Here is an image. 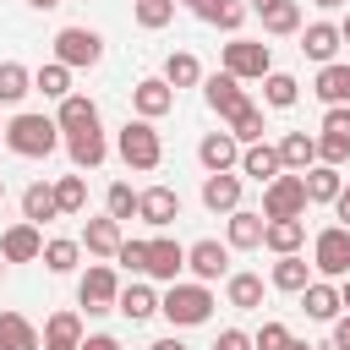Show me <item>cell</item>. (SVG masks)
<instances>
[{"instance_id":"obj_24","label":"cell","mask_w":350,"mask_h":350,"mask_svg":"<svg viewBox=\"0 0 350 350\" xmlns=\"http://www.w3.org/2000/svg\"><path fill=\"white\" fill-rule=\"evenodd\" d=\"M241 170H246L252 180H262V186H268V180H273L284 164H279V148H268V142H246V153H241Z\"/></svg>"},{"instance_id":"obj_29","label":"cell","mask_w":350,"mask_h":350,"mask_svg":"<svg viewBox=\"0 0 350 350\" xmlns=\"http://www.w3.org/2000/svg\"><path fill=\"white\" fill-rule=\"evenodd\" d=\"M262 230H268V219H262V213H246V208H235V213H230V246L252 252V246H262Z\"/></svg>"},{"instance_id":"obj_60","label":"cell","mask_w":350,"mask_h":350,"mask_svg":"<svg viewBox=\"0 0 350 350\" xmlns=\"http://www.w3.org/2000/svg\"><path fill=\"white\" fill-rule=\"evenodd\" d=\"M0 142H5V126H0Z\"/></svg>"},{"instance_id":"obj_42","label":"cell","mask_w":350,"mask_h":350,"mask_svg":"<svg viewBox=\"0 0 350 350\" xmlns=\"http://www.w3.org/2000/svg\"><path fill=\"white\" fill-rule=\"evenodd\" d=\"M77 252H82L77 241H44V268L49 273H71L77 268Z\"/></svg>"},{"instance_id":"obj_17","label":"cell","mask_w":350,"mask_h":350,"mask_svg":"<svg viewBox=\"0 0 350 350\" xmlns=\"http://www.w3.org/2000/svg\"><path fill=\"white\" fill-rule=\"evenodd\" d=\"M66 148H71V164H77V170H98V164H104V153H109V148H104V131H98V126L66 131Z\"/></svg>"},{"instance_id":"obj_30","label":"cell","mask_w":350,"mask_h":350,"mask_svg":"<svg viewBox=\"0 0 350 350\" xmlns=\"http://www.w3.org/2000/svg\"><path fill=\"white\" fill-rule=\"evenodd\" d=\"M191 11H197L202 22H213V27H224V33H235V27L246 22V5H241V0H197Z\"/></svg>"},{"instance_id":"obj_52","label":"cell","mask_w":350,"mask_h":350,"mask_svg":"<svg viewBox=\"0 0 350 350\" xmlns=\"http://www.w3.org/2000/svg\"><path fill=\"white\" fill-rule=\"evenodd\" d=\"M148 350H186L180 339H159V345H148Z\"/></svg>"},{"instance_id":"obj_10","label":"cell","mask_w":350,"mask_h":350,"mask_svg":"<svg viewBox=\"0 0 350 350\" xmlns=\"http://www.w3.org/2000/svg\"><path fill=\"white\" fill-rule=\"evenodd\" d=\"M202 93H208V109H219L224 120H235V115L246 109V93H241V77H230V71H213V77L202 82Z\"/></svg>"},{"instance_id":"obj_36","label":"cell","mask_w":350,"mask_h":350,"mask_svg":"<svg viewBox=\"0 0 350 350\" xmlns=\"http://www.w3.org/2000/svg\"><path fill=\"white\" fill-rule=\"evenodd\" d=\"M295 27H301V5H295V0L262 5V33H295Z\"/></svg>"},{"instance_id":"obj_1","label":"cell","mask_w":350,"mask_h":350,"mask_svg":"<svg viewBox=\"0 0 350 350\" xmlns=\"http://www.w3.org/2000/svg\"><path fill=\"white\" fill-rule=\"evenodd\" d=\"M55 142H60V120H49V115H16L5 126V148L22 159H49Z\"/></svg>"},{"instance_id":"obj_31","label":"cell","mask_w":350,"mask_h":350,"mask_svg":"<svg viewBox=\"0 0 350 350\" xmlns=\"http://www.w3.org/2000/svg\"><path fill=\"white\" fill-rule=\"evenodd\" d=\"M301 180H306V202H334V197L345 191V186H339V170H334V164H312V170H306Z\"/></svg>"},{"instance_id":"obj_40","label":"cell","mask_w":350,"mask_h":350,"mask_svg":"<svg viewBox=\"0 0 350 350\" xmlns=\"http://www.w3.org/2000/svg\"><path fill=\"white\" fill-rule=\"evenodd\" d=\"M262 93H268V104H273V109H290V104L301 98V82H295V77H284V71H268V77H262Z\"/></svg>"},{"instance_id":"obj_61","label":"cell","mask_w":350,"mask_h":350,"mask_svg":"<svg viewBox=\"0 0 350 350\" xmlns=\"http://www.w3.org/2000/svg\"><path fill=\"white\" fill-rule=\"evenodd\" d=\"M0 268H5V257H0Z\"/></svg>"},{"instance_id":"obj_44","label":"cell","mask_w":350,"mask_h":350,"mask_svg":"<svg viewBox=\"0 0 350 350\" xmlns=\"http://www.w3.org/2000/svg\"><path fill=\"white\" fill-rule=\"evenodd\" d=\"M230 126H235V142H262V109L257 104H246Z\"/></svg>"},{"instance_id":"obj_23","label":"cell","mask_w":350,"mask_h":350,"mask_svg":"<svg viewBox=\"0 0 350 350\" xmlns=\"http://www.w3.org/2000/svg\"><path fill=\"white\" fill-rule=\"evenodd\" d=\"M120 219H88V230H82V246L93 252V257H115L120 252Z\"/></svg>"},{"instance_id":"obj_32","label":"cell","mask_w":350,"mask_h":350,"mask_svg":"<svg viewBox=\"0 0 350 350\" xmlns=\"http://www.w3.org/2000/svg\"><path fill=\"white\" fill-rule=\"evenodd\" d=\"M301 241H306V224H301V219H268V230H262V246H273L279 257L295 252Z\"/></svg>"},{"instance_id":"obj_34","label":"cell","mask_w":350,"mask_h":350,"mask_svg":"<svg viewBox=\"0 0 350 350\" xmlns=\"http://www.w3.org/2000/svg\"><path fill=\"white\" fill-rule=\"evenodd\" d=\"M115 312H126L131 323H142V317H153V312H159V295H153L148 284H126V290H120V301H115Z\"/></svg>"},{"instance_id":"obj_50","label":"cell","mask_w":350,"mask_h":350,"mask_svg":"<svg viewBox=\"0 0 350 350\" xmlns=\"http://www.w3.org/2000/svg\"><path fill=\"white\" fill-rule=\"evenodd\" d=\"M334 350H350V317H334Z\"/></svg>"},{"instance_id":"obj_4","label":"cell","mask_w":350,"mask_h":350,"mask_svg":"<svg viewBox=\"0 0 350 350\" xmlns=\"http://www.w3.org/2000/svg\"><path fill=\"white\" fill-rule=\"evenodd\" d=\"M306 213V180L301 175H273L262 186V219H301Z\"/></svg>"},{"instance_id":"obj_13","label":"cell","mask_w":350,"mask_h":350,"mask_svg":"<svg viewBox=\"0 0 350 350\" xmlns=\"http://www.w3.org/2000/svg\"><path fill=\"white\" fill-rule=\"evenodd\" d=\"M197 159H202V170H208V175L230 170V164L241 159V142H235V131H208V137L197 142Z\"/></svg>"},{"instance_id":"obj_56","label":"cell","mask_w":350,"mask_h":350,"mask_svg":"<svg viewBox=\"0 0 350 350\" xmlns=\"http://www.w3.org/2000/svg\"><path fill=\"white\" fill-rule=\"evenodd\" d=\"M339 301H345V306H350V273H345V290H339Z\"/></svg>"},{"instance_id":"obj_28","label":"cell","mask_w":350,"mask_h":350,"mask_svg":"<svg viewBox=\"0 0 350 350\" xmlns=\"http://www.w3.org/2000/svg\"><path fill=\"white\" fill-rule=\"evenodd\" d=\"M22 219H33V224H44V219H60V202H55V186H44V180H33V186L22 191Z\"/></svg>"},{"instance_id":"obj_5","label":"cell","mask_w":350,"mask_h":350,"mask_svg":"<svg viewBox=\"0 0 350 350\" xmlns=\"http://www.w3.org/2000/svg\"><path fill=\"white\" fill-rule=\"evenodd\" d=\"M55 60L60 66H98L104 60V38L88 27H60L55 33Z\"/></svg>"},{"instance_id":"obj_22","label":"cell","mask_w":350,"mask_h":350,"mask_svg":"<svg viewBox=\"0 0 350 350\" xmlns=\"http://www.w3.org/2000/svg\"><path fill=\"white\" fill-rule=\"evenodd\" d=\"M44 350H82V317L77 312H55L44 323Z\"/></svg>"},{"instance_id":"obj_58","label":"cell","mask_w":350,"mask_h":350,"mask_svg":"<svg viewBox=\"0 0 350 350\" xmlns=\"http://www.w3.org/2000/svg\"><path fill=\"white\" fill-rule=\"evenodd\" d=\"M0 202H5V180H0Z\"/></svg>"},{"instance_id":"obj_9","label":"cell","mask_w":350,"mask_h":350,"mask_svg":"<svg viewBox=\"0 0 350 350\" xmlns=\"http://www.w3.org/2000/svg\"><path fill=\"white\" fill-rule=\"evenodd\" d=\"M317 159H323V164H345V159H350V109H345V104H328L323 137H317Z\"/></svg>"},{"instance_id":"obj_27","label":"cell","mask_w":350,"mask_h":350,"mask_svg":"<svg viewBox=\"0 0 350 350\" xmlns=\"http://www.w3.org/2000/svg\"><path fill=\"white\" fill-rule=\"evenodd\" d=\"M55 120H60V131H82V126H98V104H93V98H82V93H66Z\"/></svg>"},{"instance_id":"obj_37","label":"cell","mask_w":350,"mask_h":350,"mask_svg":"<svg viewBox=\"0 0 350 350\" xmlns=\"http://www.w3.org/2000/svg\"><path fill=\"white\" fill-rule=\"evenodd\" d=\"M164 82H170V88H197V82H202L197 55H186V49H180V55H170V60H164Z\"/></svg>"},{"instance_id":"obj_19","label":"cell","mask_w":350,"mask_h":350,"mask_svg":"<svg viewBox=\"0 0 350 350\" xmlns=\"http://www.w3.org/2000/svg\"><path fill=\"white\" fill-rule=\"evenodd\" d=\"M202 202H208L213 213H235V208H241V175H230V170L208 175V180H202Z\"/></svg>"},{"instance_id":"obj_12","label":"cell","mask_w":350,"mask_h":350,"mask_svg":"<svg viewBox=\"0 0 350 350\" xmlns=\"http://www.w3.org/2000/svg\"><path fill=\"white\" fill-rule=\"evenodd\" d=\"M0 257H5V262H33V257H44L38 224H33V219H27V224H11V230L0 235Z\"/></svg>"},{"instance_id":"obj_3","label":"cell","mask_w":350,"mask_h":350,"mask_svg":"<svg viewBox=\"0 0 350 350\" xmlns=\"http://www.w3.org/2000/svg\"><path fill=\"white\" fill-rule=\"evenodd\" d=\"M115 148H120V159L131 170H159V159H164V142H159V131L148 120H126L120 137H115Z\"/></svg>"},{"instance_id":"obj_43","label":"cell","mask_w":350,"mask_h":350,"mask_svg":"<svg viewBox=\"0 0 350 350\" xmlns=\"http://www.w3.org/2000/svg\"><path fill=\"white\" fill-rule=\"evenodd\" d=\"M137 208H142V191H131L126 180H115V186H109V219H120V224H126Z\"/></svg>"},{"instance_id":"obj_46","label":"cell","mask_w":350,"mask_h":350,"mask_svg":"<svg viewBox=\"0 0 350 350\" xmlns=\"http://www.w3.org/2000/svg\"><path fill=\"white\" fill-rule=\"evenodd\" d=\"M115 262H126L131 273H148V241H120V252H115Z\"/></svg>"},{"instance_id":"obj_57","label":"cell","mask_w":350,"mask_h":350,"mask_svg":"<svg viewBox=\"0 0 350 350\" xmlns=\"http://www.w3.org/2000/svg\"><path fill=\"white\" fill-rule=\"evenodd\" d=\"M339 33H345V44H350V16H345V22H339Z\"/></svg>"},{"instance_id":"obj_54","label":"cell","mask_w":350,"mask_h":350,"mask_svg":"<svg viewBox=\"0 0 350 350\" xmlns=\"http://www.w3.org/2000/svg\"><path fill=\"white\" fill-rule=\"evenodd\" d=\"M284 350H312V345L306 339H284Z\"/></svg>"},{"instance_id":"obj_59","label":"cell","mask_w":350,"mask_h":350,"mask_svg":"<svg viewBox=\"0 0 350 350\" xmlns=\"http://www.w3.org/2000/svg\"><path fill=\"white\" fill-rule=\"evenodd\" d=\"M262 5H273V0H257V11H262Z\"/></svg>"},{"instance_id":"obj_15","label":"cell","mask_w":350,"mask_h":350,"mask_svg":"<svg viewBox=\"0 0 350 350\" xmlns=\"http://www.w3.org/2000/svg\"><path fill=\"white\" fill-rule=\"evenodd\" d=\"M180 268H186V246L180 241H170V235H159V241H148V273L153 279H180Z\"/></svg>"},{"instance_id":"obj_14","label":"cell","mask_w":350,"mask_h":350,"mask_svg":"<svg viewBox=\"0 0 350 350\" xmlns=\"http://www.w3.org/2000/svg\"><path fill=\"white\" fill-rule=\"evenodd\" d=\"M137 219H148L153 230L175 224V219H180V191H170V186H148V191H142V208H137Z\"/></svg>"},{"instance_id":"obj_2","label":"cell","mask_w":350,"mask_h":350,"mask_svg":"<svg viewBox=\"0 0 350 350\" xmlns=\"http://www.w3.org/2000/svg\"><path fill=\"white\" fill-rule=\"evenodd\" d=\"M159 312L175 323V328H197V323H208V312H213V295H208V284L197 279V284H170V295L159 301Z\"/></svg>"},{"instance_id":"obj_26","label":"cell","mask_w":350,"mask_h":350,"mask_svg":"<svg viewBox=\"0 0 350 350\" xmlns=\"http://www.w3.org/2000/svg\"><path fill=\"white\" fill-rule=\"evenodd\" d=\"M312 93L323 98V104H350V66H323L317 71V82H312Z\"/></svg>"},{"instance_id":"obj_45","label":"cell","mask_w":350,"mask_h":350,"mask_svg":"<svg viewBox=\"0 0 350 350\" xmlns=\"http://www.w3.org/2000/svg\"><path fill=\"white\" fill-rule=\"evenodd\" d=\"M131 5H137V22L142 27H164L175 16V0H131Z\"/></svg>"},{"instance_id":"obj_39","label":"cell","mask_w":350,"mask_h":350,"mask_svg":"<svg viewBox=\"0 0 350 350\" xmlns=\"http://www.w3.org/2000/svg\"><path fill=\"white\" fill-rule=\"evenodd\" d=\"M230 306H241V312H252V306H262V279L257 273H230Z\"/></svg>"},{"instance_id":"obj_16","label":"cell","mask_w":350,"mask_h":350,"mask_svg":"<svg viewBox=\"0 0 350 350\" xmlns=\"http://www.w3.org/2000/svg\"><path fill=\"white\" fill-rule=\"evenodd\" d=\"M186 268L208 284V279H224L230 273V252L219 246V241H197V246H186Z\"/></svg>"},{"instance_id":"obj_51","label":"cell","mask_w":350,"mask_h":350,"mask_svg":"<svg viewBox=\"0 0 350 350\" xmlns=\"http://www.w3.org/2000/svg\"><path fill=\"white\" fill-rule=\"evenodd\" d=\"M334 208H339V219H345V230H350V186H345V191L334 197Z\"/></svg>"},{"instance_id":"obj_8","label":"cell","mask_w":350,"mask_h":350,"mask_svg":"<svg viewBox=\"0 0 350 350\" xmlns=\"http://www.w3.org/2000/svg\"><path fill=\"white\" fill-rule=\"evenodd\" d=\"M312 257H317V273L345 279V273H350V230H345V224H328V230L317 235Z\"/></svg>"},{"instance_id":"obj_41","label":"cell","mask_w":350,"mask_h":350,"mask_svg":"<svg viewBox=\"0 0 350 350\" xmlns=\"http://www.w3.org/2000/svg\"><path fill=\"white\" fill-rule=\"evenodd\" d=\"M55 202H60V213H82L88 208V180L82 175H60L55 180Z\"/></svg>"},{"instance_id":"obj_25","label":"cell","mask_w":350,"mask_h":350,"mask_svg":"<svg viewBox=\"0 0 350 350\" xmlns=\"http://www.w3.org/2000/svg\"><path fill=\"white\" fill-rule=\"evenodd\" d=\"M301 306H306V317H317V323H334L345 301H339V290H334V284H317V279H312V284L301 290Z\"/></svg>"},{"instance_id":"obj_18","label":"cell","mask_w":350,"mask_h":350,"mask_svg":"<svg viewBox=\"0 0 350 350\" xmlns=\"http://www.w3.org/2000/svg\"><path fill=\"white\" fill-rule=\"evenodd\" d=\"M339 44H345V33H339L334 22H312V27L301 33V55H312L317 66H328V60L339 55Z\"/></svg>"},{"instance_id":"obj_53","label":"cell","mask_w":350,"mask_h":350,"mask_svg":"<svg viewBox=\"0 0 350 350\" xmlns=\"http://www.w3.org/2000/svg\"><path fill=\"white\" fill-rule=\"evenodd\" d=\"M27 5H33V11H55L60 0H27Z\"/></svg>"},{"instance_id":"obj_55","label":"cell","mask_w":350,"mask_h":350,"mask_svg":"<svg viewBox=\"0 0 350 350\" xmlns=\"http://www.w3.org/2000/svg\"><path fill=\"white\" fill-rule=\"evenodd\" d=\"M312 5H323V11H334V5H345V0H312Z\"/></svg>"},{"instance_id":"obj_11","label":"cell","mask_w":350,"mask_h":350,"mask_svg":"<svg viewBox=\"0 0 350 350\" xmlns=\"http://www.w3.org/2000/svg\"><path fill=\"white\" fill-rule=\"evenodd\" d=\"M131 104H137V115H142V120H159V115H170L175 88H170L164 77H142V82L131 88Z\"/></svg>"},{"instance_id":"obj_21","label":"cell","mask_w":350,"mask_h":350,"mask_svg":"<svg viewBox=\"0 0 350 350\" xmlns=\"http://www.w3.org/2000/svg\"><path fill=\"white\" fill-rule=\"evenodd\" d=\"M279 164L306 175V170L317 164V137H306V131H284V137H279Z\"/></svg>"},{"instance_id":"obj_48","label":"cell","mask_w":350,"mask_h":350,"mask_svg":"<svg viewBox=\"0 0 350 350\" xmlns=\"http://www.w3.org/2000/svg\"><path fill=\"white\" fill-rule=\"evenodd\" d=\"M213 350H252V339H246L241 328H224V334L213 339Z\"/></svg>"},{"instance_id":"obj_47","label":"cell","mask_w":350,"mask_h":350,"mask_svg":"<svg viewBox=\"0 0 350 350\" xmlns=\"http://www.w3.org/2000/svg\"><path fill=\"white\" fill-rule=\"evenodd\" d=\"M284 339H290V328H284V323H262V328H257V339H252V350H284Z\"/></svg>"},{"instance_id":"obj_20","label":"cell","mask_w":350,"mask_h":350,"mask_svg":"<svg viewBox=\"0 0 350 350\" xmlns=\"http://www.w3.org/2000/svg\"><path fill=\"white\" fill-rule=\"evenodd\" d=\"M0 350H44V334L22 312H0Z\"/></svg>"},{"instance_id":"obj_35","label":"cell","mask_w":350,"mask_h":350,"mask_svg":"<svg viewBox=\"0 0 350 350\" xmlns=\"http://www.w3.org/2000/svg\"><path fill=\"white\" fill-rule=\"evenodd\" d=\"M33 93V77H27V66H16V60H0V104H16V98H27Z\"/></svg>"},{"instance_id":"obj_6","label":"cell","mask_w":350,"mask_h":350,"mask_svg":"<svg viewBox=\"0 0 350 350\" xmlns=\"http://www.w3.org/2000/svg\"><path fill=\"white\" fill-rule=\"evenodd\" d=\"M77 301H82L88 312H115V301H120L115 268H109V262H93V268L82 273V284H77Z\"/></svg>"},{"instance_id":"obj_62","label":"cell","mask_w":350,"mask_h":350,"mask_svg":"<svg viewBox=\"0 0 350 350\" xmlns=\"http://www.w3.org/2000/svg\"><path fill=\"white\" fill-rule=\"evenodd\" d=\"M191 5H197V0H191Z\"/></svg>"},{"instance_id":"obj_49","label":"cell","mask_w":350,"mask_h":350,"mask_svg":"<svg viewBox=\"0 0 350 350\" xmlns=\"http://www.w3.org/2000/svg\"><path fill=\"white\" fill-rule=\"evenodd\" d=\"M82 350H120V339H115V334H88Z\"/></svg>"},{"instance_id":"obj_38","label":"cell","mask_w":350,"mask_h":350,"mask_svg":"<svg viewBox=\"0 0 350 350\" xmlns=\"http://www.w3.org/2000/svg\"><path fill=\"white\" fill-rule=\"evenodd\" d=\"M33 88H38L44 98H66V93H71V66H60V60H49V66H38V77H33Z\"/></svg>"},{"instance_id":"obj_7","label":"cell","mask_w":350,"mask_h":350,"mask_svg":"<svg viewBox=\"0 0 350 350\" xmlns=\"http://www.w3.org/2000/svg\"><path fill=\"white\" fill-rule=\"evenodd\" d=\"M224 71L230 77H268L273 71V55H268V44H257V38H235V44H224Z\"/></svg>"},{"instance_id":"obj_33","label":"cell","mask_w":350,"mask_h":350,"mask_svg":"<svg viewBox=\"0 0 350 350\" xmlns=\"http://www.w3.org/2000/svg\"><path fill=\"white\" fill-rule=\"evenodd\" d=\"M312 284V273H306V262L295 257V252H284L279 262H273V290H290V295H301Z\"/></svg>"}]
</instances>
